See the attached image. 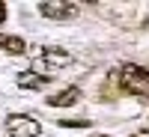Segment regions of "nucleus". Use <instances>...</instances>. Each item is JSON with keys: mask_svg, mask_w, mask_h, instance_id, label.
<instances>
[{"mask_svg": "<svg viewBox=\"0 0 149 137\" xmlns=\"http://www.w3.org/2000/svg\"><path fill=\"white\" fill-rule=\"evenodd\" d=\"M113 78L119 83V90L131 95V98H149V69L137 66V63H122Z\"/></svg>", "mask_w": 149, "mask_h": 137, "instance_id": "nucleus-1", "label": "nucleus"}, {"mask_svg": "<svg viewBox=\"0 0 149 137\" xmlns=\"http://www.w3.org/2000/svg\"><path fill=\"white\" fill-rule=\"evenodd\" d=\"M3 125L9 137H39L42 134V122L30 113H9Z\"/></svg>", "mask_w": 149, "mask_h": 137, "instance_id": "nucleus-2", "label": "nucleus"}, {"mask_svg": "<svg viewBox=\"0 0 149 137\" xmlns=\"http://www.w3.org/2000/svg\"><path fill=\"white\" fill-rule=\"evenodd\" d=\"M78 6L74 3H63V0H48V3H39V15L51 18V21H69L78 15Z\"/></svg>", "mask_w": 149, "mask_h": 137, "instance_id": "nucleus-3", "label": "nucleus"}, {"mask_svg": "<svg viewBox=\"0 0 149 137\" xmlns=\"http://www.w3.org/2000/svg\"><path fill=\"white\" fill-rule=\"evenodd\" d=\"M15 81H18L21 90H45V86L51 83V74H39V72L27 69V72H18Z\"/></svg>", "mask_w": 149, "mask_h": 137, "instance_id": "nucleus-4", "label": "nucleus"}, {"mask_svg": "<svg viewBox=\"0 0 149 137\" xmlns=\"http://www.w3.org/2000/svg\"><path fill=\"white\" fill-rule=\"evenodd\" d=\"M42 63L54 66V69H63V66H69V63H72V54L66 51V48L48 45V48H42Z\"/></svg>", "mask_w": 149, "mask_h": 137, "instance_id": "nucleus-5", "label": "nucleus"}, {"mask_svg": "<svg viewBox=\"0 0 149 137\" xmlns=\"http://www.w3.org/2000/svg\"><path fill=\"white\" fill-rule=\"evenodd\" d=\"M78 102H81V86H66V90H60L57 95L45 98V104H51V107H72Z\"/></svg>", "mask_w": 149, "mask_h": 137, "instance_id": "nucleus-6", "label": "nucleus"}, {"mask_svg": "<svg viewBox=\"0 0 149 137\" xmlns=\"http://www.w3.org/2000/svg\"><path fill=\"white\" fill-rule=\"evenodd\" d=\"M0 51H6L12 57H24L27 54V42L21 36H12V33H0Z\"/></svg>", "mask_w": 149, "mask_h": 137, "instance_id": "nucleus-7", "label": "nucleus"}, {"mask_svg": "<svg viewBox=\"0 0 149 137\" xmlns=\"http://www.w3.org/2000/svg\"><path fill=\"white\" fill-rule=\"evenodd\" d=\"M57 125L60 128H86L90 122H86V119H57Z\"/></svg>", "mask_w": 149, "mask_h": 137, "instance_id": "nucleus-8", "label": "nucleus"}, {"mask_svg": "<svg viewBox=\"0 0 149 137\" xmlns=\"http://www.w3.org/2000/svg\"><path fill=\"white\" fill-rule=\"evenodd\" d=\"M6 21V3H0V24Z\"/></svg>", "mask_w": 149, "mask_h": 137, "instance_id": "nucleus-9", "label": "nucleus"}, {"mask_svg": "<svg viewBox=\"0 0 149 137\" xmlns=\"http://www.w3.org/2000/svg\"><path fill=\"white\" fill-rule=\"evenodd\" d=\"M93 137H110V134H93Z\"/></svg>", "mask_w": 149, "mask_h": 137, "instance_id": "nucleus-10", "label": "nucleus"}, {"mask_svg": "<svg viewBox=\"0 0 149 137\" xmlns=\"http://www.w3.org/2000/svg\"><path fill=\"white\" fill-rule=\"evenodd\" d=\"M131 137H146V134H131Z\"/></svg>", "mask_w": 149, "mask_h": 137, "instance_id": "nucleus-11", "label": "nucleus"}]
</instances>
